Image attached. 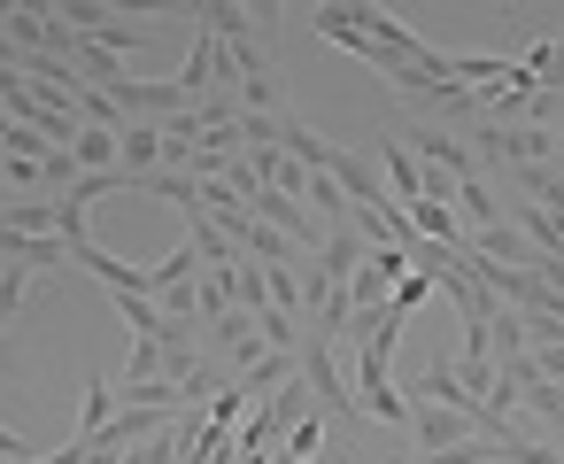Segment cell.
Instances as JSON below:
<instances>
[{"label":"cell","mask_w":564,"mask_h":464,"mask_svg":"<svg viewBox=\"0 0 564 464\" xmlns=\"http://www.w3.org/2000/svg\"><path fill=\"white\" fill-rule=\"evenodd\" d=\"M24 294H32V271H24V263H0V325L24 310Z\"/></svg>","instance_id":"cell-17"},{"label":"cell","mask_w":564,"mask_h":464,"mask_svg":"<svg viewBox=\"0 0 564 464\" xmlns=\"http://www.w3.org/2000/svg\"><path fill=\"white\" fill-rule=\"evenodd\" d=\"M410 402H441V410H471V418H479V402L464 395V379H456V364H448V356H433V364L417 371V387H410Z\"/></svg>","instance_id":"cell-12"},{"label":"cell","mask_w":564,"mask_h":464,"mask_svg":"<svg viewBox=\"0 0 564 464\" xmlns=\"http://www.w3.org/2000/svg\"><path fill=\"white\" fill-rule=\"evenodd\" d=\"M379 186H387V202H394V209H410V202L425 194V163H417L402 140H379Z\"/></svg>","instance_id":"cell-6"},{"label":"cell","mask_w":564,"mask_h":464,"mask_svg":"<svg viewBox=\"0 0 564 464\" xmlns=\"http://www.w3.org/2000/svg\"><path fill=\"white\" fill-rule=\"evenodd\" d=\"M294 364H302V387H310V402H317L325 418H348V425H356V387L340 379V364H333V341H325V333H310V341L294 348Z\"/></svg>","instance_id":"cell-2"},{"label":"cell","mask_w":564,"mask_h":464,"mask_svg":"<svg viewBox=\"0 0 564 464\" xmlns=\"http://www.w3.org/2000/svg\"><path fill=\"white\" fill-rule=\"evenodd\" d=\"M464 433H479V418H471V410H441V402H410V441H417V456H433V449H456Z\"/></svg>","instance_id":"cell-4"},{"label":"cell","mask_w":564,"mask_h":464,"mask_svg":"<svg viewBox=\"0 0 564 464\" xmlns=\"http://www.w3.org/2000/svg\"><path fill=\"white\" fill-rule=\"evenodd\" d=\"M70 163H78V171H117V132H94V125H86V132L70 140Z\"/></svg>","instance_id":"cell-15"},{"label":"cell","mask_w":564,"mask_h":464,"mask_svg":"<svg viewBox=\"0 0 564 464\" xmlns=\"http://www.w3.org/2000/svg\"><path fill=\"white\" fill-rule=\"evenodd\" d=\"M171 356H178V348H163V341H132V356H124V387L171 379Z\"/></svg>","instance_id":"cell-14"},{"label":"cell","mask_w":564,"mask_h":464,"mask_svg":"<svg viewBox=\"0 0 564 464\" xmlns=\"http://www.w3.org/2000/svg\"><path fill=\"white\" fill-rule=\"evenodd\" d=\"M124 464H178V418H171V433H155V441L124 449Z\"/></svg>","instance_id":"cell-18"},{"label":"cell","mask_w":564,"mask_h":464,"mask_svg":"<svg viewBox=\"0 0 564 464\" xmlns=\"http://www.w3.org/2000/svg\"><path fill=\"white\" fill-rule=\"evenodd\" d=\"M402 148H410V155H417L425 171H441V179H456V186H464V179H487V171L471 163V148H464L456 132H433V125H417V132H402Z\"/></svg>","instance_id":"cell-3"},{"label":"cell","mask_w":564,"mask_h":464,"mask_svg":"<svg viewBox=\"0 0 564 464\" xmlns=\"http://www.w3.org/2000/svg\"><path fill=\"white\" fill-rule=\"evenodd\" d=\"M202 333H209V348H217V356H225L232 371H240V364H248V356L263 348V333H256V317H248V310H225V317H209Z\"/></svg>","instance_id":"cell-11"},{"label":"cell","mask_w":564,"mask_h":464,"mask_svg":"<svg viewBox=\"0 0 564 464\" xmlns=\"http://www.w3.org/2000/svg\"><path fill=\"white\" fill-rule=\"evenodd\" d=\"M0 464H32V441L17 425H0Z\"/></svg>","instance_id":"cell-19"},{"label":"cell","mask_w":564,"mask_h":464,"mask_svg":"<svg viewBox=\"0 0 564 464\" xmlns=\"http://www.w3.org/2000/svg\"><path fill=\"white\" fill-rule=\"evenodd\" d=\"M356 395L371 402V418H387V425H410V395L394 387V364H379V356H356Z\"/></svg>","instance_id":"cell-5"},{"label":"cell","mask_w":564,"mask_h":464,"mask_svg":"<svg viewBox=\"0 0 564 464\" xmlns=\"http://www.w3.org/2000/svg\"><path fill=\"white\" fill-rule=\"evenodd\" d=\"M109 418H117V379L94 371V379H86V402H78V441H94Z\"/></svg>","instance_id":"cell-13"},{"label":"cell","mask_w":564,"mask_h":464,"mask_svg":"<svg viewBox=\"0 0 564 464\" xmlns=\"http://www.w3.org/2000/svg\"><path fill=\"white\" fill-rule=\"evenodd\" d=\"M364 256H371V248H364V233H356V225H333V233L317 240V256H310V263H317V279H325V287H348Z\"/></svg>","instance_id":"cell-7"},{"label":"cell","mask_w":564,"mask_h":464,"mask_svg":"<svg viewBox=\"0 0 564 464\" xmlns=\"http://www.w3.org/2000/svg\"><path fill=\"white\" fill-rule=\"evenodd\" d=\"M0 371H9V341H0Z\"/></svg>","instance_id":"cell-20"},{"label":"cell","mask_w":564,"mask_h":464,"mask_svg":"<svg viewBox=\"0 0 564 464\" xmlns=\"http://www.w3.org/2000/svg\"><path fill=\"white\" fill-rule=\"evenodd\" d=\"M479 171H525V163H556V132L541 125H471L464 132Z\"/></svg>","instance_id":"cell-1"},{"label":"cell","mask_w":564,"mask_h":464,"mask_svg":"<svg viewBox=\"0 0 564 464\" xmlns=\"http://www.w3.org/2000/svg\"><path fill=\"white\" fill-rule=\"evenodd\" d=\"M279 155H286V163H302V171H333V155H340V148H333L325 132H310V125L286 109V117H279Z\"/></svg>","instance_id":"cell-10"},{"label":"cell","mask_w":564,"mask_h":464,"mask_svg":"<svg viewBox=\"0 0 564 464\" xmlns=\"http://www.w3.org/2000/svg\"><path fill=\"white\" fill-rule=\"evenodd\" d=\"M294 371H302V364H294V348H256V356L232 371V387H240V402H248V395H279Z\"/></svg>","instance_id":"cell-8"},{"label":"cell","mask_w":564,"mask_h":464,"mask_svg":"<svg viewBox=\"0 0 564 464\" xmlns=\"http://www.w3.org/2000/svg\"><path fill=\"white\" fill-rule=\"evenodd\" d=\"M410 464H495V441L487 433H464L456 449H433V456H410Z\"/></svg>","instance_id":"cell-16"},{"label":"cell","mask_w":564,"mask_h":464,"mask_svg":"<svg viewBox=\"0 0 564 464\" xmlns=\"http://www.w3.org/2000/svg\"><path fill=\"white\" fill-rule=\"evenodd\" d=\"M171 86H178V101H186V109L217 94V40H209L202 24H194V47H186V71H178Z\"/></svg>","instance_id":"cell-9"}]
</instances>
